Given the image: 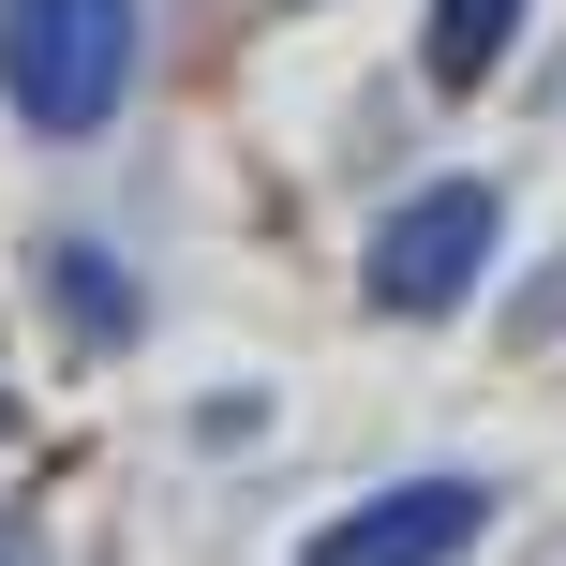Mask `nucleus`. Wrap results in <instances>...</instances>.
Returning <instances> with one entry per match:
<instances>
[{
	"label": "nucleus",
	"instance_id": "nucleus-1",
	"mask_svg": "<svg viewBox=\"0 0 566 566\" xmlns=\"http://www.w3.org/2000/svg\"><path fill=\"white\" fill-rule=\"evenodd\" d=\"M119 75H135V0H0V90L45 149L105 135Z\"/></svg>",
	"mask_w": 566,
	"mask_h": 566
},
{
	"label": "nucleus",
	"instance_id": "nucleus-2",
	"mask_svg": "<svg viewBox=\"0 0 566 566\" xmlns=\"http://www.w3.org/2000/svg\"><path fill=\"white\" fill-rule=\"evenodd\" d=\"M492 239H507L492 179H432V195H402L388 239H373V298H388V313H448V298H478Z\"/></svg>",
	"mask_w": 566,
	"mask_h": 566
},
{
	"label": "nucleus",
	"instance_id": "nucleus-3",
	"mask_svg": "<svg viewBox=\"0 0 566 566\" xmlns=\"http://www.w3.org/2000/svg\"><path fill=\"white\" fill-rule=\"evenodd\" d=\"M478 537H492V478H402V492H373V507L313 522L298 566H462Z\"/></svg>",
	"mask_w": 566,
	"mask_h": 566
},
{
	"label": "nucleus",
	"instance_id": "nucleus-4",
	"mask_svg": "<svg viewBox=\"0 0 566 566\" xmlns=\"http://www.w3.org/2000/svg\"><path fill=\"white\" fill-rule=\"evenodd\" d=\"M45 283H60V313H75V343H105V358H119V343L149 328L135 269H105V254H90V239H60V254H45Z\"/></svg>",
	"mask_w": 566,
	"mask_h": 566
},
{
	"label": "nucleus",
	"instance_id": "nucleus-5",
	"mask_svg": "<svg viewBox=\"0 0 566 566\" xmlns=\"http://www.w3.org/2000/svg\"><path fill=\"white\" fill-rule=\"evenodd\" d=\"M507 45H522V0H432V75L448 90H478V75H507Z\"/></svg>",
	"mask_w": 566,
	"mask_h": 566
},
{
	"label": "nucleus",
	"instance_id": "nucleus-6",
	"mask_svg": "<svg viewBox=\"0 0 566 566\" xmlns=\"http://www.w3.org/2000/svg\"><path fill=\"white\" fill-rule=\"evenodd\" d=\"M0 566H45V552H15V537H0Z\"/></svg>",
	"mask_w": 566,
	"mask_h": 566
},
{
	"label": "nucleus",
	"instance_id": "nucleus-7",
	"mask_svg": "<svg viewBox=\"0 0 566 566\" xmlns=\"http://www.w3.org/2000/svg\"><path fill=\"white\" fill-rule=\"evenodd\" d=\"M0 432H15V402H0Z\"/></svg>",
	"mask_w": 566,
	"mask_h": 566
}]
</instances>
